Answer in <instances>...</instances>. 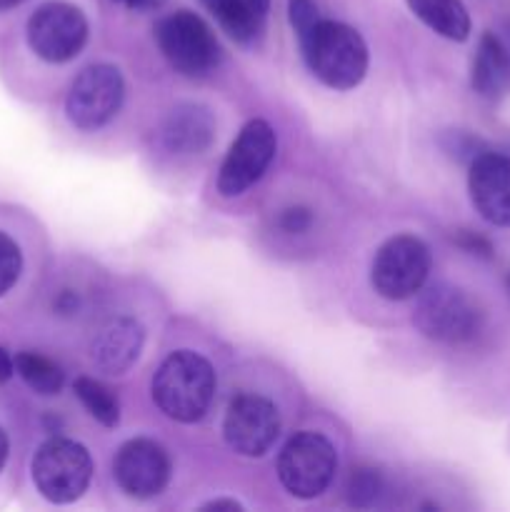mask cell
<instances>
[{
  "label": "cell",
  "instance_id": "1f68e13d",
  "mask_svg": "<svg viewBox=\"0 0 510 512\" xmlns=\"http://www.w3.org/2000/svg\"><path fill=\"white\" fill-rule=\"evenodd\" d=\"M20 3H23V0H0V10H10Z\"/></svg>",
  "mask_w": 510,
  "mask_h": 512
},
{
  "label": "cell",
  "instance_id": "83f0119b",
  "mask_svg": "<svg viewBox=\"0 0 510 512\" xmlns=\"http://www.w3.org/2000/svg\"><path fill=\"white\" fill-rule=\"evenodd\" d=\"M115 3H123L130 10H158L163 8L165 0H115Z\"/></svg>",
  "mask_w": 510,
  "mask_h": 512
},
{
  "label": "cell",
  "instance_id": "6da1fadb",
  "mask_svg": "<svg viewBox=\"0 0 510 512\" xmlns=\"http://www.w3.org/2000/svg\"><path fill=\"white\" fill-rule=\"evenodd\" d=\"M298 40L310 73L328 88L350 90L368 73V45L350 25L320 18Z\"/></svg>",
  "mask_w": 510,
  "mask_h": 512
},
{
  "label": "cell",
  "instance_id": "ba28073f",
  "mask_svg": "<svg viewBox=\"0 0 510 512\" xmlns=\"http://www.w3.org/2000/svg\"><path fill=\"white\" fill-rule=\"evenodd\" d=\"M88 20L83 10L65 0H48L28 20V43L45 63H65L83 50Z\"/></svg>",
  "mask_w": 510,
  "mask_h": 512
},
{
  "label": "cell",
  "instance_id": "44dd1931",
  "mask_svg": "<svg viewBox=\"0 0 510 512\" xmlns=\"http://www.w3.org/2000/svg\"><path fill=\"white\" fill-rule=\"evenodd\" d=\"M383 495V475L373 468H358L350 473L345 498L353 508H373Z\"/></svg>",
  "mask_w": 510,
  "mask_h": 512
},
{
  "label": "cell",
  "instance_id": "4fadbf2b",
  "mask_svg": "<svg viewBox=\"0 0 510 512\" xmlns=\"http://www.w3.org/2000/svg\"><path fill=\"white\" fill-rule=\"evenodd\" d=\"M468 190L480 218L498 228H510V158L483 153L470 160Z\"/></svg>",
  "mask_w": 510,
  "mask_h": 512
},
{
  "label": "cell",
  "instance_id": "4dcf8cb0",
  "mask_svg": "<svg viewBox=\"0 0 510 512\" xmlns=\"http://www.w3.org/2000/svg\"><path fill=\"white\" fill-rule=\"evenodd\" d=\"M250 3H253V8L265 18V13H268V8H270V0H250Z\"/></svg>",
  "mask_w": 510,
  "mask_h": 512
},
{
  "label": "cell",
  "instance_id": "d6a6232c",
  "mask_svg": "<svg viewBox=\"0 0 510 512\" xmlns=\"http://www.w3.org/2000/svg\"><path fill=\"white\" fill-rule=\"evenodd\" d=\"M508 288H510V278H508Z\"/></svg>",
  "mask_w": 510,
  "mask_h": 512
},
{
  "label": "cell",
  "instance_id": "cb8c5ba5",
  "mask_svg": "<svg viewBox=\"0 0 510 512\" xmlns=\"http://www.w3.org/2000/svg\"><path fill=\"white\" fill-rule=\"evenodd\" d=\"M278 225L280 230H285V233L290 235L305 233V230H310V225H313V213H310V208H305V205H293V208L280 213Z\"/></svg>",
  "mask_w": 510,
  "mask_h": 512
},
{
  "label": "cell",
  "instance_id": "d4e9b609",
  "mask_svg": "<svg viewBox=\"0 0 510 512\" xmlns=\"http://www.w3.org/2000/svg\"><path fill=\"white\" fill-rule=\"evenodd\" d=\"M455 243H458L463 250H468V253L480 255V258H490V255H493V245H490V240L480 238V235L470 233V230H460V233L455 235Z\"/></svg>",
  "mask_w": 510,
  "mask_h": 512
},
{
  "label": "cell",
  "instance_id": "7a4b0ae2",
  "mask_svg": "<svg viewBox=\"0 0 510 512\" xmlns=\"http://www.w3.org/2000/svg\"><path fill=\"white\" fill-rule=\"evenodd\" d=\"M215 370L203 355L178 350L168 355L153 378V400L160 413L178 423H198L215 395Z\"/></svg>",
  "mask_w": 510,
  "mask_h": 512
},
{
  "label": "cell",
  "instance_id": "5bb4252c",
  "mask_svg": "<svg viewBox=\"0 0 510 512\" xmlns=\"http://www.w3.org/2000/svg\"><path fill=\"white\" fill-rule=\"evenodd\" d=\"M160 145L173 155H200L213 145L215 118L205 105L183 103L168 113L158 130Z\"/></svg>",
  "mask_w": 510,
  "mask_h": 512
},
{
  "label": "cell",
  "instance_id": "5b68a950",
  "mask_svg": "<svg viewBox=\"0 0 510 512\" xmlns=\"http://www.w3.org/2000/svg\"><path fill=\"white\" fill-rule=\"evenodd\" d=\"M93 478L90 453L75 440L53 438L33 458V483L45 500L65 505L78 500Z\"/></svg>",
  "mask_w": 510,
  "mask_h": 512
},
{
  "label": "cell",
  "instance_id": "9a60e30c",
  "mask_svg": "<svg viewBox=\"0 0 510 512\" xmlns=\"http://www.w3.org/2000/svg\"><path fill=\"white\" fill-rule=\"evenodd\" d=\"M143 325L133 318H115L95 333L90 358L105 375H120L138 360L143 350Z\"/></svg>",
  "mask_w": 510,
  "mask_h": 512
},
{
  "label": "cell",
  "instance_id": "52a82bcc",
  "mask_svg": "<svg viewBox=\"0 0 510 512\" xmlns=\"http://www.w3.org/2000/svg\"><path fill=\"white\" fill-rule=\"evenodd\" d=\"M430 265L433 258L423 240L415 235H395L375 255L370 280L375 293L385 300H408L423 290Z\"/></svg>",
  "mask_w": 510,
  "mask_h": 512
},
{
  "label": "cell",
  "instance_id": "9c48e42d",
  "mask_svg": "<svg viewBox=\"0 0 510 512\" xmlns=\"http://www.w3.org/2000/svg\"><path fill=\"white\" fill-rule=\"evenodd\" d=\"M123 95V75L115 65H90L70 85L65 113L75 128L98 130L115 118L123 105Z\"/></svg>",
  "mask_w": 510,
  "mask_h": 512
},
{
  "label": "cell",
  "instance_id": "30bf717a",
  "mask_svg": "<svg viewBox=\"0 0 510 512\" xmlns=\"http://www.w3.org/2000/svg\"><path fill=\"white\" fill-rule=\"evenodd\" d=\"M278 138L265 120H250L235 143L230 145L218 175V190L223 198H238L250 185L258 183L273 163Z\"/></svg>",
  "mask_w": 510,
  "mask_h": 512
},
{
  "label": "cell",
  "instance_id": "277c9868",
  "mask_svg": "<svg viewBox=\"0 0 510 512\" xmlns=\"http://www.w3.org/2000/svg\"><path fill=\"white\" fill-rule=\"evenodd\" d=\"M338 468V455L333 443L325 435L295 433L285 443L278 458V478L290 495L300 500H313L325 493L335 478Z\"/></svg>",
  "mask_w": 510,
  "mask_h": 512
},
{
  "label": "cell",
  "instance_id": "e0dca14e",
  "mask_svg": "<svg viewBox=\"0 0 510 512\" xmlns=\"http://www.w3.org/2000/svg\"><path fill=\"white\" fill-rule=\"evenodd\" d=\"M415 18L423 20L430 30L443 38L463 43L470 35V15L463 0H408Z\"/></svg>",
  "mask_w": 510,
  "mask_h": 512
},
{
  "label": "cell",
  "instance_id": "2e32d148",
  "mask_svg": "<svg viewBox=\"0 0 510 512\" xmlns=\"http://www.w3.org/2000/svg\"><path fill=\"white\" fill-rule=\"evenodd\" d=\"M470 80L480 98L498 100L510 90V50L495 33H485L480 38Z\"/></svg>",
  "mask_w": 510,
  "mask_h": 512
},
{
  "label": "cell",
  "instance_id": "7c38bea8",
  "mask_svg": "<svg viewBox=\"0 0 510 512\" xmlns=\"http://www.w3.org/2000/svg\"><path fill=\"white\" fill-rule=\"evenodd\" d=\"M113 475L130 498H153L163 493L170 480V458L153 440H130L113 460Z\"/></svg>",
  "mask_w": 510,
  "mask_h": 512
},
{
  "label": "cell",
  "instance_id": "ffe728a7",
  "mask_svg": "<svg viewBox=\"0 0 510 512\" xmlns=\"http://www.w3.org/2000/svg\"><path fill=\"white\" fill-rule=\"evenodd\" d=\"M75 395L83 403V408L98 420L105 428H115L120 420V403L113 395V390L105 388L103 383L93 378H78L73 385Z\"/></svg>",
  "mask_w": 510,
  "mask_h": 512
},
{
  "label": "cell",
  "instance_id": "8992f818",
  "mask_svg": "<svg viewBox=\"0 0 510 512\" xmlns=\"http://www.w3.org/2000/svg\"><path fill=\"white\" fill-rule=\"evenodd\" d=\"M415 325L425 338L458 345L468 343L480 333L483 315L463 290L440 283L420 293L418 308H415Z\"/></svg>",
  "mask_w": 510,
  "mask_h": 512
},
{
  "label": "cell",
  "instance_id": "d6986e66",
  "mask_svg": "<svg viewBox=\"0 0 510 512\" xmlns=\"http://www.w3.org/2000/svg\"><path fill=\"white\" fill-rule=\"evenodd\" d=\"M15 370L20 378L30 385L38 395H58L63 390L65 375L58 363L43 358L38 353H20L15 358Z\"/></svg>",
  "mask_w": 510,
  "mask_h": 512
},
{
  "label": "cell",
  "instance_id": "4316f807",
  "mask_svg": "<svg viewBox=\"0 0 510 512\" xmlns=\"http://www.w3.org/2000/svg\"><path fill=\"white\" fill-rule=\"evenodd\" d=\"M15 373V360L5 348H0V383H8Z\"/></svg>",
  "mask_w": 510,
  "mask_h": 512
},
{
  "label": "cell",
  "instance_id": "603a6c76",
  "mask_svg": "<svg viewBox=\"0 0 510 512\" xmlns=\"http://www.w3.org/2000/svg\"><path fill=\"white\" fill-rule=\"evenodd\" d=\"M288 18L295 35L300 38V35L308 33V30L320 20L318 5H315L313 0H288Z\"/></svg>",
  "mask_w": 510,
  "mask_h": 512
},
{
  "label": "cell",
  "instance_id": "3957f363",
  "mask_svg": "<svg viewBox=\"0 0 510 512\" xmlns=\"http://www.w3.org/2000/svg\"><path fill=\"white\" fill-rule=\"evenodd\" d=\"M155 40L165 60L188 78H203L220 63V45L215 33L203 18L190 10L165 15L155 25Z\"/></svg>",
  "mask_w": 510,
  "mask_h": 512
},
{
  "label": "cell",
  "instance_id": "8fae6325",
  "mask_svg": "<svg viewBox=\"0 0 510 512\" xmlns=\"http://www.w3.org/2000/svg\"><path fill=\"white\" fill-rule=\"evenodd\" d=\"M223 435L230 450L245 458H260L275 445L280 435V413L268 398L238 395L228 405Z\"/></svg>",
  "mask_w": 510,
  "mask_h": 512
},
{
  "label": "cell",
  "instance_id": "ac0fdd59",
  "mask_svg": "<svg viewBox=\"0 0 510 512\" xmlns=\"http://www.w3.org/2000/svg\"><path fill=\"white\" fill-rule=\"evenodd\" d=\"M205 5L218 18L225 33L238 40V43H250L258 35L263 15L253 8L250 0H205Z\"/></svg>",
  "mask_w": 510,
  "mask_h": 512
},
{
  "label": "cell",
  "instance_id": "f546056e",
  "mask_svg": "<svg viewBox=\"0 0 510 512\" xmlns=\"http://www.w3.org/2000/svg\"><path fill=\"white\" fill-rule=\"evenodd\" d=\"M5 460H8V435L0 430V470H3Z\"/></svg>",
  "mask_w": 510,
  "mask_h": 512
},
{
  "label": "cell",
  "instance_id": "f1b7e54d",
  "mask_svg": "<svg viewBox=\"0 0 510 512\" xmlns=\"http://www.w3.org/2000/svg\"><path fill=\"white\" fill-rule=\"evenodd\" d=\"M203 510H243V505L235 503V500H213V503L203 505Z\"/></svg>",
  "mask_w": 510,
  "mask_h": 512
},
{
  "label": "cell",
  "instance_id": "7402d4cb",
  "mask_svg": "<svg viewBox=\"0 0 510 512\" xmlns=\"http://www.w3.org/2000/svg\"><path fill=\"white\" fill-rule=\"evenodd\" d=\"M20 270H23V255H20V248L15 245L13 238L0 233V295H5L15 283H18Z\"/></svg>",
  "mask_w": 510,
  "mask_h": 512
},
{
  "label": "cell",
  "instance_id": "484cf974",
  "mask_svg": "<svg viewBox=\"0 0 510 512\" xmlns=\"http://www.w3.org/2000/svg\"><path fill=\"white\" fill-rule=\"evenodd\" d=\"M55 308H58V313L63 315L75 313V310H78V298H75L70 290H65V293H60V298L55 300Z\"/></svg>",
  "mask_w": 510,
  "mask_h": 512
}]
</instances>
